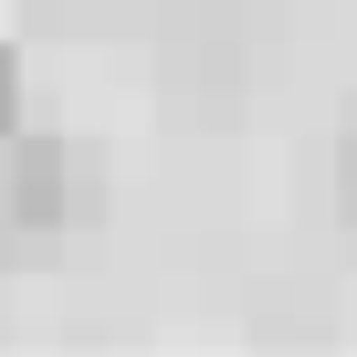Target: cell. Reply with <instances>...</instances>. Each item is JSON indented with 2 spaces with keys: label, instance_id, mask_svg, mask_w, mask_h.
Listing matches in <instances>:
<instances>
[{
  "label": "cell",
  "instance_id": "obj_1",
  "mask_svg": "<svg viewBox=\"0 0 357 357\" xmlns=\"http://www.w3.org/2000/svg\"><path fill=\"white\" fill-rule=\"evenodd\" d=\"M0 211H11L22 231H53V221L74 211V158H63L53 137H22V147H11V200H0Z\"/></svg>",
  "mask_w": 357,
  "mask_h": 357
},
{
  "label": "cell",
  "instance_id": "obj_2",
  "mask_svg": "<svg viewBox=\"0 0 357 357\" xmlns=\"http://www.w3.org/2000/svg\"><path fill=\"white\" fill-rule=\"evenodd\" d=\"M11 126H22V53L0 43V137H11Z\"/></svg>",
  "mask_w": 357,
  "mask_h": 357
},
{
  "label": "cell",
  "instance_id": "obj_3",
  "mask_svg": "<svg viewBox=\"0 0 357 357\" xmlns=\"http://www.w3.org/2000/svg\"><path fill=\"white\" fill-rule=\"evenodd\" d=\"M347 190H357V168H347ZM347 211H357V200H347Z\"/></svg>",
  "mask_w": 357,
  "mask_h": 357
}]
</instances>
